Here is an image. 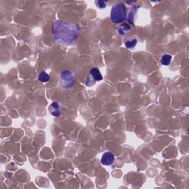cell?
<instances>
[{"instance_id":"1","label":"cell","mask_w":189,"mask_h":189,"mask_svg":"<svg viewBox=\"0 0 189 189\" xmlns=\"http://www.w3.org/2000/svg\"><path fill=\"white\" fill-rule=\"evenodd\" d=\"M52 30L55 42L66 45H72L80 33L78 25L63 21H56L52 25Z\"/></svg>"},{"instance_id":"2","label":"cell","mask_w":189,"mask_h":189,"mask_svg":"<svg viewBox=\"0 0 189 189\" xmlns=\"http://www.w3.org/2000/svg\"><path fill=\"white\" fill-rule=\"evenodd\" d=\"M111 20L115 24L124 22L126 19L127 14H126V7L122 2H118L114 5L111 10Z\"/></svg>"},{"instance_id":"3","label":"cell","mask_w":189,"mask_h":189,"mask_svg":"<svg viewBox=\"0 0 189 189\" xmlns=\"http://www.w3.org/2000/svg\"><path fill=\"white\" fill-rule=\"evenodd\" d=\"M60 82L65 88H71L75 83L73 73L69 70H65L60 75Z\"/></svg>"},{"instance_id":"4","label":"cell","mask_w":189,"mask_h":189,"mask_svg":"<svg viewBox=\"0 0 189 189\" xmlns=\"http://www.w3.org/2000/svg\"><path fill=\"white\" fill-rule=\"evenodd\" d=\"M101 162L103 165H106V166L111 165L115 162L114 154H112L111 152H105L102 156Z\"/></svg>"},{"instance_id":"5","label":"cell","mask_w":189,"mask_h":189,"mask_svg":"<svg viewBox=\"0 0 189 189\" xmlns=\"http://www.w3.org/2000/svg\"><path fill=\"white\" fill-rule=\"evenodd\" d=\"M49 112L54 117H58L61 114V109L60 106L56 102L51 103L50 106H49Z\"/></svg>"},{"instance_id":"6","label":"cell","mask_w":189,"mask_h":189,"mask_svg":"<svg viewBox=\"0 0 189 189\" xmlns=\"http://www.w3.org/2000/svg\"><path fill=\"white\" fill-rule=\"evenodd\" d=\"M90 75L93 76V79L96 81H100V80H103V76H102L101 72H100L99 69L97 68V67H95V68H93L90 71Z\"/></svg>"},{"instance_id":"7","label":"cell","mask_w":189,"mask_h":189,"mask_svg":"<svg viewBox=\"0 0 189 189\" xmlns=\"http://www.w3.org/2000/svg\"><path fill=\"white\" fill-rule=\"evenodd\" d=\"M130 26L128 25L127 24H123L120 25L118 28V31L121 35H125L127 32L130 30Z\"/></svg>"},{"instance_id":"8","label":"cell","mask_w":189,"mask_h":189,"mask_svg":"<svg viewBox=\"0 0 189 189\" xmlns=\"http://www.w3.org/2000/svg\"><path fill=\"white\" fill-rule=\"evenodd\" d=\"M172 55H169V54H165L161 58V63H162V65L168 66L169 65V64L171 63V61H172Z\"/></svg>"},{"instance_id":"9","label":"cell","mask_w":189,"mask_h":189,"mask_svg":"<svg viewBox=\"0 0 189 189\" xmlns=\"http://www.w3.org/2000/svg\"><path fill=\"white\" fill-rule=\"evenodd\" d=\"M50 75L47 73H46L45 72H42V73H41L39 75V80H40L41 82H42V83L49 81V80H50Z\"/></svg>"},{"instance_id":"10","label":"cell","mask_w":189,"mask_h":189,"mask_svg":"<svg viewBox=\"0 0 189 189\" xmlns=\"http://www.w3.org/2000/svg\"><path fill=\"white\" fill-rule=\"evenodd\" d=\"M139 7H134L132 8L131 9V12L129 13V21H130V22L131 23H134V21H133V19H134V15H135L136 12H137V9H138Z\"/></svg>"},{"instance_id":"11","label":"cell","mask_w":189,"mask_h":189,"mask_svg":"<svg viewBox=\"0 0 189 189\" xmlns=\"http://www.w3.org/2000/svg\"><path fill=\"white\" fill-rule=\"evenodd\" d=\"M137 39H133V40L131 41H127V42L125 43V45H126V47H127V48H133V47H134V46L137 44Z\"/></svg>"},{"instance_id":"12","label":"cell","mask_w":189,"mask_h":189,"mask_svg":"<svg viewBox=\"0 0 189 189\" xmlns=\"http://www.w3.org/2000/svg\"><path fill=\"white\" fill-rule=\"evenodd\" d=\"M95 4H96V5L98 6V8L103 9V8H104L105 7H106V2L103 1V0H99V1L95 2Z\"/></svg>"}]
</instances>
